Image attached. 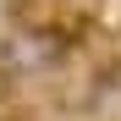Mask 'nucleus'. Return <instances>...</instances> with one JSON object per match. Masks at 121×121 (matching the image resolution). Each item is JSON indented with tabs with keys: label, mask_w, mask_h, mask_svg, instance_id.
<instances>
[{
	"label": "nucleus",
	"mask_w": 121,
	"mask_h": 121,
	"mask_svg": "<svg viewBox=\"0 0 121 121\" xmlns=\"http://www.w3.org/2000/svg\"><path fill=\"white\" fill-rule=\"evenodd\" d=\"M66 55V33H50V28H17L0 39V72L6 77H39L60 66Z\"/></svg>",
	"instance_id": "f257e3e1"
}]
</instances>
